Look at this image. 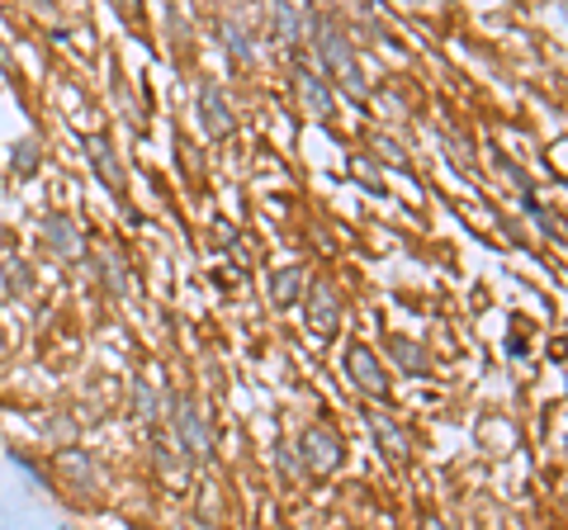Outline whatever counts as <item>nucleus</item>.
I'll return each mask as SVG.
<instances>
[{"label": "nucleus", "mask_w": 568, "mask_h": 530, "mask_svg": "<svg viewBox=\"0 0 568 530\" xmlns=\"http://www.w3.org/2000/svg\"><path fill=\"white\" fill-rule=\"evenodd\" d=\"M426 530H446V526H440V521H426Z\"/></svg>", "instance_id": "obj_16"}, {"label": "nucleus", "mask_w": 568, "mask_h": 530, "mask_svg": "<svg viewBox=\"0 0 568 530\" xmlns=\"http://www.w3.org/2000/svg\"><path fill=\"white\" fill-rule=\"evenodd\" d=\"M298 91H304V100H308V110L317 114V119H332V110H336V100H332V91H327V81L323 77H313L308 67H298Z\"/></svg>", "instance_id": "obj_9"}, {"label": "nucleus", "mask_w": 568, "mask_h": 530, "mask_svg": "<svg viewBox=\"0 0 568 530\" xmlns=\"http://www.w3.org/2000/svg\"><path fill=\"white\" fill-rule=\"evenodd\" d=\"M298 289H304V265H284V271H275V279H271V298L280 308H290L294 298H298Z\"/></svg>", "instance_id": "obj_11"}, {"label": "nucleus", "mask_w": 568, "mask_h": 530, "mask_svg": "<svg viewBox=\"0 0 568 530\" xmlns=\"http://www.w3.org/2000/svg\"><path fill=\"white\" fill-rule=\"evenodd\" d=\"M313 48H317V58H323V72L336 77L355 100H361L365 95V77H361V67H355V48L332 20H323V14H313Z\"/></svg>", "instance_id": "obj_1"}, {"label": "nucleus", "mask_w": 568, "mask_h": 530, "mask_svg": "<svg viewBox=\"0 0 568 530\" xmlns=\"http://www.w3.org/2000/svg\"><path fill=\"white\" fill-rule=\"evenodd\" d=\"M365 421H369V431H375V440H379V450H384L388 465H407V459H413V440H407V431L388 412H369Z\"/></svg>", "instance_id": "obj_6"}, {"label": "nucleus", "mask_w": 568, "mask_h": 530, "mask_svg": "<svg viewBox=\"0 0 568 530\" xmlns=\"http://www.w3.org/2000/svg\"><path fill=\"white\" fill-rule=\"evenodd\" d=\"M175 436L185 440L190 459H209L213 436H209V421H204V412H200V402L194 398H175Z\"/></svg>", "instance_id": "obj_3"}, {"label": "nucleus", "mask_w": 568, "mask_h": 530, "mask_svg": "<svg viewBox=\"0 0 568 530\" xmlns=\"http://www.w3.org/2000/svg\"><path fill=\"white\" fill-rule=\"evenodd\" d=\"M336 323H342V304H336V289L327 279H313L308 285V327L317 337H332Z\"/></svg>", "instance_id": "obj_5"}, {"label": "nucleus", "mask_w": 568, "mask_h": 530, "mask_svg": "<svg viewBox=\"0 0 568 530\" xmlns=\"http://www.w3.org/2000/svg\"><path fill=\"white\" fill-rule=\"evenodd\" d=\"M394 356H398V365L407 369V375H426V369H432V356H426L417 342H394Z\"/></svg>", "instance_id": "obj_12"}, {"label": "nucleus", "mask_w": 568, "mask_h": 530, "mask_svg": "<svg viewBox=\"0 0 568 530\" xmlns=\"http://www.w3.org/2000/svg\"><path fill=\"white\" fill-rule=\"evenodd\" d=\"M43 237H48V246L58 256H81V237H77V227H71V218H48Z\"/></svg>", "instance_id": "obj_10"}, {"label": "nucleus", "mask_w": 568, "mask_h": 530, "mask_svg": "<svg viewBox=\"0 0 568 530\" xmlns=\"http://www.w3.org/2000/svg\"><path fill=\"white\" fill-rule=\"evenodd\" d=\"M200 123H204L209 137H227L237 129V119H233V110H227L219 85H200Z\"/></svg>", "instance_id": "obj_7"}, {"label": "nucleus", "mask_w": 568, "mask_h": 530, "mask_svg": "<svg viewBox=\"0 0 568 530\" xmlns=\"http://www.w3.org/2000/svg\"><path fill=\"white\" fill-rule=\"evenodd\" d=\"M346 369H351V379H355V388H361L365 398H388V375H384V365H379V356L369 346H351Z\"/></svg>", "instance_id": "obj_4"}, {"label": "nucleus", "mask_w": 568, "mask_h": 530, "mask_svg": "<svg viewBox=\"0 0 568 530\" xmlns=\"http://www.w3.org/2000/svg\"><path fill=\"white\" fill-rule=\"evenodd\" d=\"M298 455H304L308 473H332V469H342V459H346L342 436H336V427H323V421L304 431V440H298Z\"/></svg>", "instance_id": "obj_2"}, {"label": "nucleus", "mask_w": 568, "mask_h": 530, "mask_svg": "<svg viewBox=\"0 0 568 530\" xmlns=\"http://www.w3.org/2000/svg\"><path fill=\"white\" fill-rule=\"evenodd\" d=\"M271 24H275V33H280L284 43H294V39H298V14H294V10L275 6V10H271Z\"/></svg>", "instance_id": "obj_13"}, {"label": "nucleus", "mask_w": 568, "mask_h": 530, "mask_svg": "<svg viewBox=\"0 0 568 530\" xmlns=\"http://www.w3.org/2000/svg\"><path fill=\"white\" fill-rule=\"evenodd\" d=\"M223 33H227V48H233V58L237 62H252V39H246L237 24H223Z\"/></svg>", "instance_id": "obj_14"}, {"label": "nucleus", "mask_w": 568, "mask_h": 530, "mask_svg": "<svg viewBox=\"0 0 568 530\" xmlns=\"http://www.w3.org/2000/svg\"><path fill=\"white\" fill-rule=\"evenodd\" d=\"M213 233H219V237H213V246H227V242H233V223H219Z\"/></svg>", "instance_id": "obj_15"}, {"label": "nucleus", "mask_w": 568, "mask_h": 530, "mask_svg": "<svg viewBox=\"0 0 568 530\" xmlns=\"http://www.w3.org/2000/svg\"><path fill=\"white\" fill-rule=\"evenodd\" d=\"M85 152H91V166L100 171V181L110 185V190H123V166H119L114 147L104 143V137H91V143H85Z\"/></svg>", "instance_id": "obj_8"}]
</instances>
